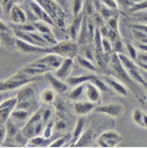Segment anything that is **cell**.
Here are the masks:
<instances>
[{
  "label": "cell",
  "instance_id": "6da1fadb",
  "mask_svg": "<svg viewBox=\"0 0 147 148\" xmlns=\"http://www.w3.org/2000/svg\"><path fill=\"white\" fill-rule=\"evenodd\" d=\"M106 75H111V76L115 77L117 80H120L122 83L125 84L128 90H130L131 93L134 95V97L137 98L141 103H146L147 95L145 93V90L141 84L135 82L130 77V75L128 74L127 71L123 66V64L120 63L118 56L115 52L111 53L110 61H109V69H108V73Z\"/></svg>",
  "mask_w": 147,
  "mask_h": 148
},
{
  "label": "cell",
  "instance_id": "7a4b0ae2",
  "mask_svg": "<svg viewBox=\"0 0 147 148\" xmlns=\"http://www.w3.org/2000/svg\"><path fill=\"white\" fill-rule=\"evenodd\" d=\"M33 1H35L40 7H42L46 11L47 14L50 16V18L54 23L56 28L66 31L69 25L66 11H64L54 0H33Z\"/></svg>",
  "mask_w": 147,
  "mask_h": 148
},
{
  "label": "cell",
  "instance_id": "3957f363",
  "mask_svg": "<svg viewBox=\"0 0 147 148\" xmlns=\"http://www.w3.org/2000/svg\"><path fill=\"white\" fill-rule=\"evenodd\" d=\"M17 109H23L26 111L30 112L31 114L35 112L37 109L40 108L37 96L35 93L34 88L31 85V83L26 84L21 88H19L17 92Z\"/></svg>",
  "mask_w": 147,
  "mask_h": 148
},
{
  "label": "cell",
  "instance_id": "277c9868",
  "mask_svg": "<svg viewBox=\"0 0 147 148\" xmlns=\"http://www.w3.org/2000/svg\"><path fill=\"white\" fill-rule=\"evenodd\" d=\"M38 53H56L63 58L75 59V57L79 54V45L76 40L69 38L62 42H58L54 45L40 47Z\"/></svg>",
  "mask_w": 147,
  "mask_h": 148
},
{
  "label": "cell",
  "instance_id": "5b68a950",
  "mask_svg": "<svg viewBox=\"0 0 147 148\" xmlns=\"http://www.w3.org/2000/svg\"><path fill=\"white\" fill-rule=\"evenodd\" d=\"M56 113H54V131L57 133L65 131L69 127L73 115L70 113V110L65 101L60 98H56L54 102Z\"/></svg>",
  "mask_w": 147,
  "mask_h": 148
},
{
  "label": "cell",
  "instance_id": "8992f818",
  "mask_svg": "<svg viewBox=\"0 0 147 148\" xmlns=\"http://www.w3.org/2000/svg\"><path fill=\"white\" fill-rule=\"evenodd\" d=\"M42 79H43L42 76H30V75L17 71L13 76L9 77L5 80L0 81V92L16 90V88H19L23 85H26V84L33 83V82L40 81Z\"/></svg>",
  "mask_w": 147,
  "mask_h": 148
},
{
  "label": "cell",
  "instance_id": "52a82bcc",
  "mask_svg": "<svg viewBox=\"0 0 147 148\" xmlns=\"http://www.w3.org/2000/svg\"><path fill=\"white\" fill-rule=\"evenodd\" d=\"M118 59H120V63L123 64V66L125 67V69L127 71V73L130 75V77L133 79L135 82H137L139 84H141L143 88L147 85V81L144 79L142 71H140V67L137 66V63H134L133 60H131L130 58L128 57L127 54H125L124 52L122 53H117Z\"/></svg>",
  "mask_w": 147,
  "mask_h": 148
},
{
  "label": "cell",
  "instance_id": "ba28073f",
  "mask_svg": "<svg viewBox=\"0 0 147 148\" xmlns=\"http://www.w3.org/2000/svg\"><path fill=\"white\" fill-rule=\"evenodd\" d=\"M124 141L123 136L115 130H107L104 131L97 138H95L96 143L99 147L109 148V147H115L117 145Z\"/></svg>",
  "mask_w": 147,
  "mask_h": 148
},
{
  "label": "cell",
  "instance_id": "9c48e42d",
  "mask_svg": "<svg viewBox=\"0 0 147 148\" xmlns=\"http://www.w3.org/2000/svg\"><path fill=\"white\" fill-rule=\"evenodd\" d=\"M18 71L23 73V74L30 75V76H43L44 74L52 71L44 62H42L40 59H37V60L33 61L31 63H28V64H26L21 68H19Z\"/></svg>",
  "mask_w": 147,
  "mask_h": 148
},
{
  "label": "cell",
  "instance_id": "30bf717a",
  "mask_svg": "<svg viewBox=\"0 0 147 148\" xmlns=\"http://www.w3.org/2000/svg\"><path fill=\"white\" fill-rule=\"evenodd\" d=\"M124 106L118 102H112V103H107L104 106H98L94 109V112L96 113H101L106 114L111 118H118L120 116L124 114Z\"/></svg>",
  "mask_w": 147,
  "mask_h": 148
},
{
  "label": "cell",
  "instance_id": "8fae6325",
  "mask_svg": "<svg viewBox=\"0 0 147 148\" xmlns=\"http://www.w3.org/2000/svg\"><path fill=\"white\" fill-rule=\"evenodd\" d=\"M100 77L102 78V80L108 84V86L115 92L116 94L123 96V97H127L129 92L128 88H126V85L123 84L120 80H117L116 78L111 76V75H106V74H100Z\"/></svg>",
  "mask_w": 147,
  "mask_h": 148
},
{
  "label": "cell",
  "instance_id": "7c38bea8",
  "mask_svg": "<svg viewBox=\"0 0 147 148\" xmlns=\"http://www.w3.org/2000/svg\"><path fill=\"white\" fill-rule=\"evenodd\" d=\"M17 104V97L4 98L3 100L0 102V121L4 124L5 121L10 118V115L14 109L16 108Z\"/></svg>",
  "mask_w": 147,
  "mask_h": 148
},
{
  "label": "cell",
  "instance_id": "4fadbf2b",
  "mask_svg": "<svg viewBox=\"0 0 147 148\" xmlns=\"http://www.w3.org/2000/svg\"><path fill=\"white\" fill-rule=\"evenodd\" d=\"M33 25L37 32H38V33L43 36L44 40L47 42L48 46L54 45L56 43H58L57 38H56L54 32H52V30H51L50 27H49V25L42 21V20H36L35 23H33Z\"/></svg>",
  "mask_w": 147,
  "mask_h": 148
},
{
  "label": "cell",
  "instance_id": "5bb4252c",
  "mask_svg": "<svg viewBox=\"0 0 147 148\" xmlns=\"http://www.w3.org/2000/svg\"><path fill=\"white\" fill-rule=\"evenodd\" d=\"M83 17H84V10L82 11L81 13L78 14V15H76V16H73V19H71V21L69 23V25H68V27H67V29H66L70 40L77 42L78 36H79V34H80Z\"/></svg>",
  "mask_w": 147,
  "mask_h": 148
},
{
  "label": "cell",
  "instance_id": "9a60e30c",
  "mask_svg": "<svg viewBox=\"0 0 147 148\" xmlns=\"http://www.w3.org/2000/svg\"><path fill=\"white\" fill-rule=\"evenodd\" d=\"M74 65H75V59L71 58H64L63 62L61 65L54 71V76L58 77L61 80L65 81L67 77H69L71 71H73Z\"/></svg>",
  "mask_w": 147,
  "mask_h": 148
},
{
  "label": "cell",
  "instance_id": "2e32d148",
  "mask_svg": "<svg viewBox=\"0 0 147 148\" xmlns=\"http://www.w3.org/2000/svg\"><path fill=\"white\" fill-rule=\"evenodd\" d=\"M44 78L49 82L52 90H54V92H57V93L63 94V93H66L68 91V88H69V85L65 81L61 80L58 77H56L54 74H51L50 71L44 74Z\"/></svg>",
  "mask_w": 147,
  "mask_h": 148
},
{
  "label": "cell",
  "instance_id": "e0dca14e",
  "mask_svg": "<svg viewBox=\"0 0 147 148\" xmlns=\"http://www.w3.org/2000/svg\"><path fill=\"white\" fill-rule=\"evenodd\" d=\"M28 5H29V8H30V10L32 11V13L35 15L37 20H42V21H44V23L48 24L49 26H54V27H56V26H54V23L50 18V16H49V15L47 14L46 11L44 10L42 7H40L35 1H33V0L29 1V4H28Z\"/></svg>",
  "mask_w": 147,
  "mask_h": 148
},
{
  "label": "cell",
  "instance_id": "ac0fdd59",
  "mask_svg": "<svg viewBox=\"0 0 147 148\" xmlns=\"http://www.w3.org/2000/svg\"><path fill=\"white\" fill-rule=\"evenodd\" d=\"M96 108V103H94L92 101H76L73 104L74 112L78 115V116H85V115L90 114L94 111V109Z\"/></svg>",
  "mask_w": 147,
  "mask_h": 148
},
{
  "label": "cell",
  "instance_id": "d6986e66",
  "mask_svg": "<svg viewBox=\"0 0 147 148\" xmlns=\"http://www.w3.org/2000/svg\"><path fill=\"white\" fill-rule=\"evenodd\" d=\"M84 93L87 95V98L94 103H100L101 101V92L95 84L91 81H87L84 83Z\"/></svg>",
  "mask_w": 147,
  "mask_h": 148
},
{
  "label": "cell",
  "instance_id": "ffe728a7",
  "mask_svg": "<svg viewBox=\"0 0 147 148\" xmlns=\"http://www.w3.org/2000/svg\"><path fill=\"white\" fill-rule=\"evenodd\" d=\"M9 18H10L12 24H23V23L28 21L27 14H26L25 9L23 7H20L19 4L16 3L14 4L13 8H12Z\"/></svg>",
  "mask_w": 147,
  "mask_h": 148
},
{
  "label": "cell",
  "instance_id": "44dd1931",
  "mask_svg": "<svg viewBox=\"0 0 147 148\" xmlns=\"http://www.w3.org/2000/svg\"><path fill=\"white\" fill-rule=\"evenodd\" d=\"M84 128H85V119L80 117L76 121L74 131H73V133H71V136H70V140H69V142H68V144L66 145L67 147H74V146H75V144L77 143V141L79 140L81 134L83 133Z\"/></svg>",
  "mask_w": 147,
  "mask_h": 148
},
{
  "label": "cell",
  "instance_id": "7402d4cb",
  "mask_svg": "<svg viewBox=\"0 0 147 148\" xmlns=\"http://www.w3.org/2000/svg\"><path fill=\"white\" fill-rule=\"evenodd\" d=\"M75 62L78 63L81 67H83L84 69H87V71H91V73H93V74H97V75L102 74V71H100V68L97 67L92 61L87 59V58H84L83 56H81V54H78V56L75 57Z\"/></svg>",
  "mask_w": 147,
  "mask_h": 148
},
{
  "label": "cell",
  "instance_id": "603a6c76",
  "mask_svg": "<svg viewBox=\"0 0 147 148\" xmlns=\"http://www.w3.org/2000/svg\"><path fill=\"white\" fill-rule=\"evenodd\" d=\"M40 60L42 62H44L51 71H56L61 65V63L63 62L64 58L56 53H46L45 57L40 58Z\"/></svg>",
  "mask_w": 147,
  "mask_h": 148
},
{
  "label": "cell",
  "instance_id": "cb8c5ba5",
  "mask_svg": "<svg viewBox=\"0 0 147 148\" xmlns=\"http://www.w3.org/2000/svg\"><path fill=\"white\" fill-rule=\"evenodd\" d=\"M40 47L41 46H35V45L27 43V42L20 40V38L15 37V48L19 52H23V53H34V52H36V53H38Z\"/></svg>",
  "mask_w": 147,
  "mask_h": 148
},
{
  "label": "cell",
  "instance_id": "d4e9b609",
  "mask_svg": "<svg viewBox=\"0 0 147 148\" xmlns=\"http://www.w3.org/2000/svg\"><path fill=\"white\" fill-rule=\"evenodd\" d=\"M95 142V136H94V131L93 129H84L83 133L81 134V136L79 138V140L77 141V143L75 144L74 147H87L91 146L92 143Z\"/></svg>",
  "mask_w": 147,
  "mask_h": 148
},
{
  "label": "cell",
  "instance_id": "484cf974",
  "mask_svg": "<svg viewBox=\"0 0 147 148\" xmlns=\"http://www.w3.org/2000/svg\"><path fill=\"white\" fill-rule=\"evenodd\" d=\"M94 76L93 73L91 74H84L80 75V76H69V77L66 78V82L69 86H76V85H79V84H84L87 81H91L92 77Z\"/></svg>",
  "mask_w": 147,
  "mask_h": 148
},
{
  "label": "cell",
  "instance_id": "4316f807",
  "mask_svg": "<svg viewBox=\"0 0 147 148\" xmlns=\"http://www.w3.org/2000/svg\"><path fill=\"white\" fill-rule=\"evenodd\" d=\"M52 141L54 140H51V138H44L43 135H36V136L29 138L27 146H29V147H47V146H49V144Z\"/></svg>",
  "mask_w": 147,
  "mask_h": 148
},
{
  "label": "cell",
  "instance_id": "83f0119b",
  "mask_svg": "<svg viewBox=\"0 0 147 148\" xmlns=\"http://www.w3.org/2000/svg\"><path fill=\"white\" fill-rule=\"evenodd\" d=\"M30 115H31L30 112L26 111V110H23V109L15 108L13 111H12V113H11L10 118L13 121H25L29 118Z\"/></svg>",
  "mask_w": 147,
  "mask_h": 148
},
{
  "label": "cell",
  "instance_id": "f1b7e54d",
  "mask_svg": "<svg viewBox=\"0 0 147 148\" xmlns=\"http://www.w3.org/2000/svg\"><path fill=\"white\" fill-rule=\"evenodd\" d=\"M40 100L45 104H54L56 100V94L54 90L52 88H46L40 94Z\"/></svg>",
  "mask_w": 147,
  "mask_h": 148
},
{
  "label": "cell",
  "instance_id": "f546056e",
  "mask_svg": "<svg viewBox=\"0 0 147 148\" xmlns=\"http://www.w3.org/2000/svg\"><path fill=\"white\" fill-rule=\"evenodd\" d=\"M91 82H92L93 84H95L97 88L100 90V92L111 93V91H112V90L108 86V84L102 80V78L100 77V75L94 74V76L92 77V79H91Z\"/></svg>",
  "mask_w": 147,
  "mask_h": 148
},
{
  "label": "cell",
  "instance_id": "4dcf8cb0",
  "mask_svg": "<svg viewBox=\"0 0 147 148\" xmlns=\"http://www.w3.org/2000/svg\"><path fill=\"white\" fill-rule=\"evenodd\" d=\"M70 136H71V134H70V133H65V134H62L61 136H59V138H54V141L49 144V147L58 148V147H63V146H66V145L68 144L69 140H70Z\"/></svg>",
  "mask_w": 147,
  "mask_h": 148
},
{
  "label": "cell",
  "instance_id": "1f68e13d",
  "mask_svg": "<svg viewBox=\"0 0 147 148\" xmlns=\"http://www.w3.org/2000/svg\"><path fill=\"white\" fill-rule=\"evenodd\" d=\"M84 93V84H79L74 86V88L70 92L67 93V98L70 100L76 101L82 96V94Z\"/></svg>",
  "mask_w": 147,
  "mask_h": 148
},
{
  "label": "cell",
  "instance_id": "d6a6232c",
  "mask_svg": "<svg viewBox=\"0 0 147 148\" xmlns=\"http://www.w3.org/2000/svg\"><path fill=\"white\" fill-rule=\"evenodd\" d=\"M11 28L23 31V32H34V31H36L33 23H30V21H26L23 24H12L11 25Z\"/></svg>",
  "mask_w": 147,
  "mask_h": 148
},
{
  "label": "cell",
  "instance_id": "836d02e7",
  "mask_svg": "<svg viewBox=\"0 0 147 148\" xmlns=\"http://www.w3.org/2000/svg\"><path fill=\"white\" fill-rule=\"evenodd\" d=\"M84 10V0H71V14L76 16Z\"/></svg>",
  "mask_w": 147,
  "mask_h": 148
},
{
  "label": "cell",
  "instance_id": "e575fe53",
  "mask_svg": "<svg viewBox=\"0 0 147 148\" xmlns=\"http://www.w3.org/2000/svg\"><path fill=\"white\" fill-rule=\"evenodd\" d=\"M120 14L117 13L115 15H113L112 17H110L109 19L106 20V25L108 27H110L112 30H114L115 32L120 33V29H118V18H120Z\"/></svg>",
  "mask_w": 147,
  "mask_h": 148
},
{
  "label": "cell",
  "instance_id": "d590c367",
  "mask_svg": "<svg viewBox=\"0 0 147 148\" xmlns=\"http://www.w3.org/2000/svg\"><path fill=\"white\" fill-rule=\"evenodd\" d=\"M54 121H47L46 125H45L42 135L46 138H50L51 136H54Z\"/></svg>",
  "mask_w": 147,
  "mask_h": 148
},
{
  "label": "cell",
  "instance_id": "8d00e7d4",
  "mask_svg": "<svg viewBox=\"0 0 147 148\" xmlns=\"http://www.w3.org/2000/svg\"><path fill=\"white\" fill-rule=\"evenodd\" d=\"M0 4H1V8H2V12H3L4 16L9 17L11 10H12L13 5L15 4L14 0H0Z\"/></svg>",
  "mask_w": 147,
  "mask_h": 148
},
{
  "label": "cell",
  "instance_id": "74e56055",
  "mask_svg": "<svg viewBox=\"0 0 147 148\" xmlns=\"http://www.w3.org/2000/svg\"><path fill=\"white\" fill-rule=\"evenodd\" d=\"M131 32H132V35H133V38L135 40V42H139V43H143V44H147V34L144 33V32H141V31L137 30V29H131Z\"/></svg>",
  "mask_w": 147,
  "mask_h": 148
},
{
  "label": "cell",
  "instance_id": "f35d334b",
  "mask_svg": "<svg viewBox=\"0 0 147 148\" xmlns=\"http://www.w3.org/2000/svg\"><path fill=\"white\" fill-rule=\"evenodd\" d=\"M143 114L144 112L141 109H134L132 112V119H133L134 124L143 127Z\"/></svg>",
  "mask_w": 147,
  "mask_h": 148
},
{
  "label": "cell",
  "instance_id": "ab89813d",
  "mask_svg": "<svg viewBox=\"0 0 147 148\" xmlns=\"http://www.w3.org/2000/svg\"><path fill=\"white\" fill-rule=\"evenodd\" d=\"M125 49H127V53L128 57L130 58L131 60L135 61L137 60V49L134 45L130 44L129 42H126L125 43Z\"/></svg>",
  "mask_w": 147,
  "mask_h": 148
},
{
  "label": "cell",
  "instance_id": "60d3db41",
  "mask_svg": "<svg viewBox=\"0 0 147 148\" xmlns=\"http://www.w3.org/2000/svg\"><path fill=\"white\" fill-rule=\"evenodd\" d=\"M101 47L102 50L106 54H111L113 52V48H112V42L107 37L101 36Z\"/></svg>",
  "mask_w": 147,
  "mask_h": 148
},
{
  "label": "cell",
  "instance_id": "b9f144b4",
  "mask_svg": "<svg viewBox=\"0 0 147 148\" xmlns=\"http://www.w3.org/2000/svg\"><path fill=\"white\" fill-rule=\"evenodd\" d=\"M112 48H113V52H115V53H122V52H124L125 45L123 40H122V37H118L117 40L112 42Z\"/></svg>",
  "mask_w": 147,
  "mask_h": 148
},
{
  "label": "cell",
  "instance_id": "7bdbcfd3",
  "mask_svg": "<svg viewBox=\"0 0 147 148\" xmlns=\"http://www.w3.org/2000/svg\"><path fill=\"white\" fill-rule=\"evenodd\" d=\"M147 10V0H144L140 3L133 4L129 8V12L130 13H137V12H142V11Z\"/></svg>",
  "mask_w": 147,
  "mask_h": 148
},
{
  "label": "cell",
  "instance_id": "ee69618b",
  "mask_svg": "<svg viewBox=\"0 0 147 148\" xmlns=\"http://www.w3.org/2000/svg\"><path fill=\"white\" fill-rule=\"evenodd\" d=\"M101 3L104 4L107 8L111 9V10H114V11H120V5L117 3L116 0H99Z\"/></svg>",
  "mask_w": 147,
  "mask_h": 148
},
{
  "label": "cell",
  "instance_id": "f6af8a7d",
  "mask_svg": "<svg viewBox=\"0 0 147 148\" xmlns=\"http://www.w3.org/2000/svg\"><path fill=\"white\" fill-rule=\"evenodd\" d=\"M41 111H42V119L46 124L47 121H49V118L52 115V110L50 108H41Z\"/></svg>",
  "mask_w": 147,
  "mask_h": 148
},
{
  "label": "cell",
  "instance_id": "bcb514c9",
  "mask_svg": "<svg viewBox=\"0 0 147 148\" xmlns=\"http://www.w3.org/2000/svg\"><path fill=\"white\" fill-rule=\"evenodd\" d=\"M128 27L131 29H137V30L144 32L147 34V25L141 24V23H133V24H128Z\"/></svg>",
  "mask_w": 147,
  "mask_h": 148
},
{
  "label": "cell",
  "instance_id": "7dc6e473",
  "mask_svg": "<svg viewBox=\"0 0 147 148\" xmlns=\"http://www.w3.org/2000/svg\"><path fill=\"white\" fill-rule=\"evenodd\" d=\"M132 14H137V15L133 16V18H134V20H137V23L147 25V14H139L137 12V13H132Z\"/></svg>",
  "mask_w": 147,
  "mask_h": 148
},
{
  "label": "cell",
  "instance_id": "c3c4849f",
  "mask_svg": "<svg viewBox=\"0 0 147 148\" xmlns=\"http://www.w3.org/2000/svg\"><path fill=\"white\" fill-rule=\"evenodd\" d=\"M9 31H12V28L10 26H8L5 23H3L2 20L0 19V33H2V32H9Z\"/></svg>",
  "mask_w": 147,
  "mask_h": 148
},
{
  "label": "cell",
  "instance_id": "681fc988",
  "mask_svg": "<svg viewBox=\"0 0 147 148\" xmlns=\"http://www.w3.org/2000/svg\"><path fill=\"white\" fill-rule=\"evenodd\" d=\"M5 126H0V146H2V143L4 142V138H5Z\"/></svg>",
  "mask_w": 147,
  "mask_h": 148
},
{
  "label": "cell",
  "instance_id": "f907efd6",
  "mask_svg": "<svg viewBox=\"0 0 147 148\" xmlns=\"http://www.w3.org/2000/svg\"><path fill=\"white\" fill-rule=\"evenodd\" d=\"M134 46L137 47V49L139 51H143V52H147V44H143V43H139L135 42Z\"/></svg>",
  "mask_w": 147,
  "mask_h": 148
},
{
  "label": "cell",
  "instance_id": "816d5d0a",
  "mask_svg": "<svg viewBox=\"0 0 147 148\" xmlns=\"http://www.w3.org/2000/svg\"><path fill=\"white\" fill-rule=\"evenodd\" d=\"M143 128L147 129V114L146 113L143 114Z\"/></svg>",
  "mask_w": 147,
  "mask_h": 148
},
{
  "label": "cell",
  "instance_id": "f5cc1de1",
  "mask_svg": "<svg viewBox=\"0 0 147 148\" xmlns=\"http://www.w3.org/2000/svg\"><path fill=\"white\" fill-rule=\"evenodd\" d=\"M4 98H7V93L5 92H0V102L3 100Z\"/></svg>",
  "mask_w": 147,
  "mask_h": 148
},
{
  "label": "cell",
  "instance_id": "db71d44e",
  "mask_svg": "<svg viewBox=\"0 0 147 148\" xmlns=\"http://www.w3.org/2000/svg\"><path fill=\"white\" fill-rule=\"evenodd\" d=\"M26 0H14V2L16 4H20V3H23V2H25Z\"/></svg>",
  "mask_w": 147,
  "mask_h": 148
},
{
  "label": "cell",
  "instance_id": "11a10c76",
  "mask_svg": "<svg viewBox=\"0 0 147 148\" xmlns=\"http://www.w3.org/2000/svg\"><path fill=\"white\" fill-rule=\"evenodd\" d=\"M1 45H2V44H1V38H0V46H1Z\"/></svg>",
  "mask_w": 147,
  "mask_h": 148
}]
</instances>
